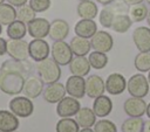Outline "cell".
Wrapping results in <instances>:
<instances>
[{
    "label": "cell",
    "instance_id": "obj_52",
    "mask_svg": "<svg viewBox=\"0 0 150 132\" xmlns=\"http://www.w3.org/2000/svg\"><path fill=\"white\" fill-rule=\"evenodd\" d=\"M13 132H16V131H13Z\"/></svg>",
    "mask_w": 150,
    "mask_h": 132
},
{
    "label": "cell",
    "instance_id": "obj_25",
    "mask_svg": "<svg viewBox=\"0 0 150 132\" xmlns=\"http://www.w3.org/2000/svg\"><path fill=\"white\" fill-rule=\"evenodd\" d=\"M76 12L77 15L81 19H90L94 20L95 16L97 15L98 8L97 5L91 1V0H84V1H80V4L76 7Z\"/></svg>",
    "mask_w": 150,
    "mask_h": 132
},
{
    "label": "cell",
    "instance_id": "obj_10",
    "mask_svg": "<svg viewBox=\"0 0 150 132\" xmlns=\"http://www.w3.org/2000/svg\"><path fill=\"white\" fill-rule=\"evenodd\" d=\"M50 22L45 18H35L27 23V32L34 39H43L49 34Z\"/></svg>",
    "mask_w": 150,
    "mask_h": 132
},
{
    "label": "cell",
    "instance_id": "obj_37",
    "mask_svg": "<svg viewBox=\"0 0 150 132\" xmlns=\"http://www.w3.org/2000/svg\"><path fill=\"white\" fill-rule=\"evenodd\" d=\"M94 132H117V127L112 121L108 119H101L95 123Z\"/></svg>",
    "mask_w": 150,
    "mask_h": 132
},
{
    "label": "cell",
    "instance_id": "obj_33",
    "mask_svg": "<svg viewBox=\"0 0 150 132\" xmlns=\"http://www.w3.org/2000/svg\"><path fill=\"white\" fill-rule=\"evenodd\" d=\"M134 65L139 72L150 70V51H139L134 60Z\"/></svg>",
    "mask_w": 150,
    "mask_h": 132
},
{
    "label": "cell",
    "instance_id": "obj_53",
    "mask_svg": "<svg viewBox=\"0 0 150 132\" xmlns=\"http://www.w3.org/2000/svg\"><path fill=\"white\" fill-rule=\"evenodd\" d=\"M0 132H1V131H0Z\"/></svg>",
    "mask_w": 150,
    "mask_h": 132
},
{
    "label": "cell",
    "instance_id": "obj_36",
    "mask_svg": "<svg viewBox=\"0 0 150 132\" xmlns=\"http://www.w3.org/2000/svg\"><path fill=\"white\" fill-rule=\"evenodd\" d=\"M115 15H116V13H115L112 6L107 5V6L101 11V13H100V23H101L104 28H110Z\"/></svg>",
    "mask_w": 150,
    "mask_h": 132
},
{
    "label": "cell",
    "instance_id": "obj_34",
    "mask_svg": "<svg viewBox=\"0 0 150 132\" xmlns=\"http://www.w3.org/2000/svg\"><path fill=\"white\" fill-rule=\"evenodd\" d=\"M88 61H89L91 68H94L96 70H100V69H103L107 65V63H108V56L105 55V53H101V51L94 50L93 53L89 54Z\"/></svg>",
    "mask_w": 150,
    "mask_h": 132
},
{
    "label": "cell",
    "instance_id": "obj_44",
    "mask_svg": "<svg viewBox=\"0 0 150 132\" xmlns=\"http://www.w3.org/2000/svg\"><path fill=\"white\" fill-rule=\"evenodd\" d=\"M79 132H94V130H91L90 127H84V128H82V130H80Z\"/></svg>",
    "mask_w": 150,
    "mask_h": 132
},
{
    "label": "cell",
    "instance_id": "obj_43",
    "mask_svg": "<svg viewBox=\"0 0 150 132\" xmlns=\"http://www.w3.org/2000/svg\"><path fill=\"white\" fill-rule=\"evenodd\" d=\"M97 2H100L101 5H103V6H107V5H110L111 2H114L115 0H96Z\"/></svg>",
    "mask_w": 150,
    "mask_h": 132
},
{
    "label": "cell",
    "instance_id": "obj_27",
    "mask_svg": "<svg viewBox=\"0 0 150 132\" xmlns=\"http://www.w3.org/2000/svg\"><path fill=\"white\" fill-rule=\"evenodd\" d=\"M7 36L12 40H20L23 39L27 33V25L20 20H14L7 26Z\"/></svg>",
    "mask_w": 150,
    "mask_h": 132
},
{
    "label": "cell",
    "instance_id": "obj_1",
    "mask_svg": "<svg viewBox=\"0 0 150 132\" xmlns=\"http://www.w3.org/2000/svg\"><path fill=\"white\" fill-rule=\"evenodd\" d=\"M25 79L26 77L18 71H0V91L9 96L19 95L22 92Z\"/></svg>",
    "mask_w": 150,
    "mask_h": 132
},
{
    "label": "cell",
    "instance_id": "obj_8",
    "mask_svg": "<svg viewBox=\"0 0 150 132\" xmlns=\"http://www.w3.org/2000/svg\"><path fill=\"white\" fill-rule=\"evenodd\" d=\"M7 54L11 56V58L23 61L27 60L29 56L28 51V42L23 39L20 40H9L7 41Z\"/></svg>",
    "mask_w": 150,
    "mask_h": 132
},
{
    "label": "cell",
    "instance_id": "obj_16",
    "mask_svg": "<svg viewBox=\"0 0 150 132\" xmlns=\"http://www.w3.org/2000/svg\"><path fill=\"white\" fill-rule=\"evenodd\" d=\"M105 91V83L98 75H90L86 79V93L90 98L102 96Z\"/></svg>",
    "mask_w": 150,
    "mask_h": 132
},
{
    "label": "cell",
    "instance_id": "obj_28",
    "mask_svg": "<svg viewBox=\"0 0 150 132\" xmlns=\"http://www.w3.org/2000/svg\"><path fill=\"white\" fill-rule=\"evenodd\" d=\"M131 25L132 21L128 14H116L110 28H112V30L116 33H125L129 30Z\"/></svg>",
    "mask_w": 150,
    "mask_h": 132
},
{
    "label": "cell",
    "instance_id": "obj_51",
    "mask_svg": "<svg viewBox=\"0 0 150 132\" xmlns=\"http://www.w3.org/2000/svg\"><path fill=\"white\" fill-rule=\"evenodd\" d=\"M79 1H84V0H79Z\"/></svg>",
    "mask_w": 150,
    "mask_h": 132
},
{
    "label": "cell",
    "instance_id": "obj_29",
    "mask_svg": "<svg viewBox=\"0 0 150 132\" xmlns=\"http://www.w3.org/2000/svg\"><path fill=\"white\" fill-rule=\"evenodd\" d=\"M14 20H16V11L14 6L5 2L1 4L0 5V23L2 26H8Z\"/></svg>",
    "mask_w": 150,
    "mask_h": 132
},
{
    "label": "cell",
    "instance_id": "obj_42",
    "mask_svg": "<svg viewBox=\"0 0 150 132\" xmlns=\"http://www.w3.org/2000/svg\"><path fill=\"white\" fill-rule=\"evenodd\" d=\"M143 132H150V120L144 121V124H143Z\"/></svg>",
    "mask_w": 150,
    "mask_h": 132
},
{
    "label": "cell",
    "instance_id": "obj_40",
    "mask_svg": "<svg viewBox=\"0 0 150 132\" xmlns=\"http://www.w3.org/2000/svg\"><path fill=\"white\" fill-rule=\"evenodd\" d=\"M6 1H7L9 5L14 6V7H21V6L26 5L28 0H6Z\"/></svg>",
    "mask_w": 150,
    "mask_h": 132
},
{
    "label": "cell",
    "instance_id": "obj_47",
    "mask_svg": "<svg viewBox=\"0 0 150 132\" xmlns=\"http://www.w3.org/2000/svg\"><path fill=\"white\" fill-rule=\"evenodd\" d=\"M148 81H149V84H150V70H149V75H148Z\"/></svg>",
    "mask_w": 150,
    "mask_h": 132
},
{
    "label": "cell",
    "instance_id": "obj_7",
    "mask_svg": "<svg viewBox=\"0 0 150 132\" xmlns=\"http://www.w3.org/2000/svg\"><path fill=\"white\" fill-rule=\"evenodd\" d=\"M28 51H29V57L33 61L40 62L48 57L50 53V48L48 42L45 41L43 39H34L28 43Z\"/></svg>",
    "mask_w": 150,
    "mask_h": 132
},
{
    "label": "cell",
    "instance_id": "obj_32",
    "mask_svg": "<svg viewBox=\"0 0 150 132\" xmlns=\"http://www.w3.org/2000/svg\"><path fill=\"white\" fill-rule=\"evenodd\" d=\"M56 132H79L80 126L75 119L70 117H63L56 123Z\"/></svg>",
    "mask_w": 150,
    "mask_h": 132
},
{
    "label": "cell",
    "instance_id": "obj_49",
    "mask_svg": "<svg viewBox=\"0 0 150 132\" xmlns=\"http://www.w3.org/2000/svg\"><path fill=\"white\" fill-rule=\"evenodd\" d=\"M4 2H5V0H0V5H1V4H4Z\"/></svg>",
    "mask_w": 150,
    "mask_h": 132
},
{
    "label": "cell",
    "instance_id": "obj_6",
    "mask_svg": "<svg viewBox=\"0 0 150 132\" xmlns=\"http://www.w3.org/2000/svg\"><path fill=\"white\" fill-rule=\"evenodd\" d=\"M90 44H91V48L96 51L108 53L112 49L114 40H112V36L108 32L97 30L90 37Z\"/></svg>",
    "mask_w": 150,
    "mask_h": 132
},
{
    "label": "cell",
    "instance_id": "obj_2",
    "mask_svg": "<svg viewBox=\"0 0 150 132\" xmlns=\"http://www.w3.org/2000/svg\"><path fill=\"white\" fill-rule=\"evenodd\" d=\"M36 72H38V76L46 84L59 82V79L61 77L60 65L53 58H49V57L38 62V64H36Z\"/></svg>",
    "mask_w": 150,
    "mask_h": 132
},
{
    "label": "cell",
    "instance_id": "obj_38",
    "mask_svg": "<svg viewBox=\"0 0 150 132\" xmlns=\"http://www.w3.org/2000/svg\"><path fill=\"white\" fill-rule=\"evenodd\" d=\"M28 1H29V6L36 13L46 12L50 7V0H28Z\"/></svg>",
    "mask_w": 150,
    "mask_h": 132
},
{
    "label": "cell",
    "instance_id": "obj_22",
    "mask_svg": "<svg viewBox=\"0 0 150 132\" xmlns=\"http://www.w3.org/2000/svg\"><path fill=\"white\" fill-rule=\"evenodd\" d=\"M90 63L86 56H75L71 58L69 63V70L73 75L76 76H86L90 71Z\"/></svg>",
    "mask_w": 150,
    "mask_h": 132
},
{
    "label": "cell",
    "instance_id": "obj_48",
    "mask_svg": "<svg viewBox=\"0 0 150 132\" xmlns=\"http://www.w3.org/2000/svg\"><path fill=\"white\" fill-rule=\"evenodd\" d=\"M1 26H2V25L0 23V35H1V33H2V27H1Z\"/></svg>",
    "mask_w": 150,
    "mask_h": 132
},
{
    "label": "cell",
    "instance_id": "obj_11",
    "mask_svg": "<svg viewBox=\"0 0 150 132\" xmlns=\"http://www.w3.org/2000/svg\"><path fill=\"white\" fill-rule=\"evenodd\" d=\"M5 70L18 71V72L22 74L25 77H28L33 71V64L28 60L19 61V60L11 58V60H6L1 63L0 71H5Z\"/></svg>",
    "mask_w": 150,
    "mask_h": 132
},
{
    "label": "cell",
    "instance_id": "obj_9",
    "mask_svg": "<svg viewBox=\"0 0 150 132\" xmlns=\"http://www.w3.org/2000/svg\"><path fill=\"white\" fill-rule=\"evenodd\" d=\"M81 109L80 102L77 100V98L74 97H63L56 106V113L59 117L63 118V117H73L76 116V113L79 112V110Z\"/></svg>",
    "mask_w": 150,
    "mask_h": 132
},
{
    "label": "cell",
    "instance_id": "obj_4",
    "mask_svg": "<svg viewBox=\"0 0 150 132\" xmlns=\"http://www.w3.org/2000/svg\"><path fill=\"white\" fill-rule=\"evenodd\" d=\"M9 110L20 118H27L29 117L33 111H34V104L30 100V98L26 96H16L13 99H11L9 104Z\"/></svg>",
    "mask_w": 150,
    "mask_h": 132
},
{
    "label": "cell",
    "instance_id": "obj_24",
    "mask_svg": "<svg viewBox=\"0 0 150 132\" xmlns=\"http://www.w3.org/2000/svg\"><path fill=\"white\" fill-rule=\"evenodd\" d=\"M69 46L75 56H86L87 54H89V51L91 49L90 41L88 39H84V37L77 36V35L70 40Z\"/></svg>",
    "mask_w": 150,
    "mask_h": 132
},
{
    "label": "cell",
    "instance_id": "obj_14",
    "mask_svg": "<svg viewBox=\"0 0 150 132\" xmlns=\"http://www.w3.org/2000/svg\"><path fill=\"white\" fill-rule=\"evenodd\" d=\"M66 86L60 83V82H54L50 83L46 86V89H43L42 95H43V99L47 103L54 104V103H59L64 96H66Z\"/></svg>",
    "mask_w": 150,
    "mask_h": 132
},
{
    "label": "cell",
    "instance_id": "obj_39",
    "mask_svg": "<svg viewBox=\"0 0 150 132\" xmlns=\"http://www.w3.org/2000/svg\"><path fill=\"white\" fill-rule=\"evenodd\" d=\"M7 54V41L0 37V56Z\"/></svg>",
    "mask_w": 150,
    "mask_h": 132
},
{
    "label": "cell",
    "instance_id": "obj_17",
    "mask_svg": "<svg viewBox=\"0 0 150 132\" xmlns=\"http://www.w3.org/2000/svg\"><path fill=\"white\" fill-rule=\"evenodd\" d=\"M132 41L139 51H150V28H135L132 32Z\"/></svg>",
    "mask_w": 150,
    "mask_h": 132
},
{
    "label": "cell",
    "instance_id": "obj_30",
    "mask_svg": "<svg viewBox=\"0 0 150 132\" xmlns=\"http://www.w3.org/2000/svg\"><path fill=\"white\" fill-rule=\"evenodd\" d=\"M143 119L141 117H129L122 123V132H143Z\"/></svg>",
    "mask_w": 150,
    "mask_h": 132
},
{
    "label": "cell",
    "instance_id": "obj_5",
    "mask_svg": "<svg viewBox=\"0 0 150 132\" xmlns=\"http://www.w3.org/2000/svg\"><path fill=\"white\" fill-rule=\"evenodd\" d=\"M50 54H52V58L59 65L69 64L74 55L70 49V46L64 41H54V43L52 44Z\"/></svg>",
    "mask_w": 150,
    "mask_h": 132
},
{
    "label": "cell",
    "instance_id": "obj_18",
    "mask_svg": "<svg viewBox=\"0 0 150 132\" xmlns=\"http://www.w3.org/2000/svg\"><path fill=\"white\" fill-rule=\"evenodd\" d=\"M105 91L110 95H120L127 88V81L123 75L118 72H114L108 76L105 79Z\"/></svg>",
    "mask_w": 150,
    "mask_h": 132
},
{
    "label": "cell",
    "instance_id": "obj_3",
    "mask_svg": "<svg viewBox=\"0 0 150 132\" xmlns=\"http://www.w3.org/2000/svg\"><path fill=\"white\" fill-rule=\"evenodd\" d=\"M127 89L132 97L143 98L149 92V81L143 74H135L127 82Z\"/></svg>",
    "mask_w": 150,
    "mask_h": 132
},
{
    "label": "cell",
    "instance_id": "obj_46",
    "mask_svg": "<svg viewBox=\"0 0 150 132\" xmlns=\"http://www.w3.org/2000/svg\"><path fill=\"white\" fill-rule=\"evenodd\" d=\"M146 21H148V25L150 26V9L148 11V15H146Z\"/></svg>",
    "mask_w": 150,
    "mask_h": 132
},
{
    "label": "cell",
    "instance_id": "obj_13",
    "mask_svg": "<svg viewBox=\"0 0 150 132\" xmlns=\"http://www.w3.org/2000/svg\"><path fill=\"white\" fill-rule=\"evenodd\" d=\"M66 91L74 98H82L86 93V81L82 76L71 75L66 82Z\"/></svg>",
    "mask_w": 150,
    "mask_h": 132
},
{
    "label": "cell",
    "instance_id": "obj_50",
    "mask_svg": "<svg viewBox=\"0 0 150 132\" xmlns=\"http://www.w3.org/2000/svg\"><path fill=\"white\" fill-rule=\"evenodd\" d=\"M145 1H146V2H148V4L150 5V0H145Z\"/></svg>",
    "mask_w": 150,
    "mask_h": 132
},
{
    "label": "cell",
    "instance_id": "obj_35",
    "mask_svg": "<svg viewBox=\"0 0 150 132\" xmlns=\"http://www.w3.org/2000/svg\"><path fill=\"white\" fill-rule=\"evenodd\" d=\"M36 12L29 6V5H23L21 7H19V9L16 11V19L25 22L26 25L28 22H30L33 19H35L36 16Z\"/></svg>",
    "mask_w": 150,
    "mask_h": 132
},
{
    "label": "cell",
    "instance_id": "obj_23",
    "mask_svg": "<svg viewBox=\"0 0 150 132\" xmlns=\"http://www.w3.org/2000/svg\"><path fill=\"white\" fill-rule=\"evenodd\" d=\"M112 110V102L108 96H98L93 103V111L96 117H107Z\"/></svg>",
    "mask_w": 150,
    "mask_h": 132
},
{
    "label": "cell",
    "instance_id": "obj_31",
    "mask_svg": "<svg viewBox=\"0 0 150 132\" xmlns=\"http://www.w3.org/2000/svg\"><path fill=\"white\" fill-rule=\"evenodd\" d=\"M148 11H149L148 7L143 2L136 4V5L130 6V8H129V16H130L132 22H141L144 19H146Z\"/></svg>",
    "mask_w": 150,
    "mask_h": 132
},
{
    "label": "cell",
    "instance_id": "obj_15",
    "mask_svg": "<svg viewBox=\"0 0 150 132\" xmlns=\"http://www.w3.org/2000/svg\"><path fill=\"white\" fill-rule=\"evenodd\" d=\"M123 109L129 117H142L146 111V103L143 100V98L131 96L130 98L125 99Z\"/></svg>",
    "mask_w": 150,
    "mask_h": 132
},
{
    "label": "cell",
    "instance_id": "obj_20",
    "mask_svg": "<svg viewBox=\"0 0 150 132\" xmlns=\"http://www.w3.org/2000/svg\"><path fill=\"white\" fill-rule=\"evenodd\" d=\"M74 32H75V35H77V36H81L84 39H90L97 32V26L94 20L81 19L80 21L76 22Z\"/></svg>",
    "mask_w": 150,
    "mask_h": 132
},
{
    "label": "cell",
    "instance_id": "obj_45",
    "mask_svg": "<svg viewBox=\"0 0 150 132\" xmlns=\"http://www.w3.org/2000/svg\"><path fill=\"white\" fill-rule=\"evenodd\" d=\"M145 113H146V116H148L149 119H150V103L146 105V111H145Z\"/></svg>",
    "mask_w": 150,
    "mask_h": 132
},
{
    "label": "cell",
    "instance_id": "obj_26",
    "mask_svg": "<svg viewBox=\"0 0 150 132\" xmlns=\"http://www.w3.org/2000/svg\"><path fill=\"white\" fill-rule=\"evenodd\" d=\"M75 120L77 121L79 126L82 127V128H84V127H91L96 123V114L94 113L93 109L82 107L76 113V119Z\"/></svg>",
    "mask_w": 150,
    "mask_h": 132
},
{
    "label": "cell",
    "instance_id": "obj_21",
    "mask_svg": "<svg viewBox=\"0 0 150 132\" xmlns=\"http://www.w3.org/2000/svg\"><path fill=\"white\" fill-rule=\"evenodd\" d=\"M19 127V119L12 112L7 110H0V131L13 132Z\"/></svg>",
    "mask_w": 150,
    "mask_h": 132
},
{
    "label": "cell",
    "instance_id": "obj_19",
    "mask_svg": "<svg viewBox=\"0 0 150 132\" xmlns=\"http://www.w3.org/2000/svg\"><path fill=\"white\" fill-rule=\"evenodd\" d=\"M69 34V25L66 20L55 19L50 22L49 37L53 41H63Z\"/></svg>",
    "mask_w": 150,
    "mask_h": 132
},
{
    "label": "cell",
    "instance_id": "obj_41",
    "mask_svg": "<svg viewBox=\"0 0 150 132\" xmlns=\"http://www.w3.org/2000/svg\"><path fill=\"white\" fill-rule=\"evenodd\" d=\"M128 6H132V5H136V4H141L143 2V0H123Z\"/></svg>",
    "mask_w": 150,
    "mask_h": 132
},
{
    "label": "cell",
    "instance_id": "obj_12",
    "mask_svg": "<svg viewBox=\"0 0 150 132\" xmlns=\"http://www.w3.org/2000/svg\"><path fill=\"white\" fill-rule=\"evenodd\" d=\"M42 91H43V81L39 76L29 75L28 77H26L22 89V92L25 93L26 97L30 99L36 98L42 93Z\"/></svg>",
    "mask_w": 150,
    "mask_h": 132
}]
</instances>
